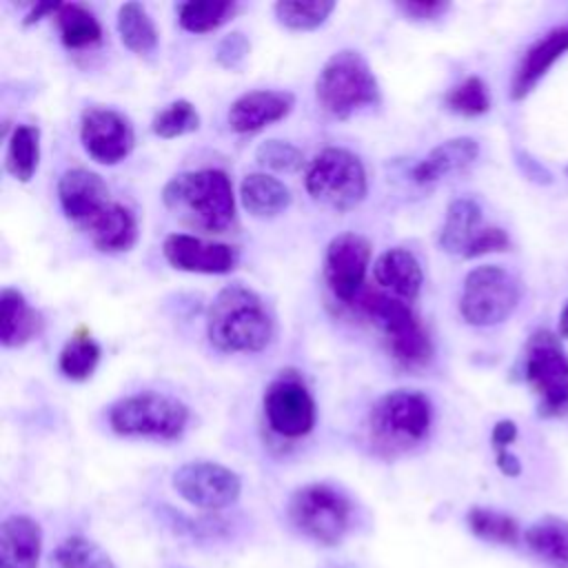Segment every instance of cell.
Segmentation results:
<instances>
[{"label": "cell", "mask_w": 568, "mask_h": 568, "mask_svg": "<svg viewBox=\"0 0 568 568\" xmlns=\"http://www.w3.org/2000/svg\"><path fill=\"white\" fill-rule=\"evenodd\" d=\"M206 337L222 353H260L273 339V317L253 288L226 284L209 304Z\"/></svg>", "instance_id": "6da1fadb"}, {"label": "cell", "mask_w": 568, "mask_h": 568, "mask_svg": "<svg viewBox=\"0 0 568 568\" xmlns=\"http://www.w3.org/2000/svg\"><path fill=\"white\" fill-rule=\"evenodd\" d=\"M162 202L175 217L209 233H222L235 220L233 184L220 169L173 175L162 189Z\"/></svg>", "instance_id": "7a4b0ae2"}, {"label": "cell", "mask_w": 568, "mask_h": 568, "mask_svg": "<svg viewBox=\"0 0 568 568\" xmlns=\"http://www.w3.org/2000/svg\"><path fill=\"white\" fill-rule=\"evenodd\" d=\"M359 308L382 331L388 355L406 371L424 368L433 357V342L408 302L384 291H366Z\"/></svg>", "instance_id": "3957f363"}, {"label": "cell", "mask_w": 568, "mask_h": 568, "mask_svg": "<svg viewBox=\"0 0 568 568\" xmlns=\"http://www.w3.org/2000/svg\"><path fill=\"white\" fill-rule=\"evenodd\" d=\"M315 100L337 120L379 102V84L368 60L355 49L333 53L317 73Z\"/></svg>", "instance_id": "277c9868"}, {"label": "cell", "mask_w": 568, "mask_h": 568, "mask_svg": "<svg viewBox=\"0 0 568 568\" xmlns=\"http://www.w3.org/2000/svg\"><path fill=\"white\" fill-rule=\"evenodd\" d=\"M433 424L430 399L410 388L384 393L368 413L371 442L384 453H402L426 439Z\"/></svg>", "instance_id": "5b68a950"}, {"label": "cell", "mask_w": 568, "mask_h": 568, "mask_svg": "<svg viewBox=\"0 0 568 568\" xmlns=\"http://www.w3.org/2000/svg\"><path fill=\"white\" fill-rule=\"evenodd\" d=\"M306 193L337 213L353 211L368 193V178L362 160L342 146H326L304 169Z\"/></svg>", "instance_id": "8992f818"}, {"label": "cell", "mask_w": 568, "mask_h": 568, "mask_svg": "<svg viewBox=\"0 0 568 568\" xmlns=\"http://www.w3.org/2000/svg\"><path fill=\"white\" fill-rule=\"evenodd\" d=\"M524 379L537 397V413L541 417L568 413V355L555 333L539 328L528 337Z\"/></svg>", "instance_id": "52a82bcc"}, {"label": "cell", "mask_w": 568, "mask_h": 568, "mask_svg": "<svg viewBox=\"0 0 568 568\" xmlns=\"http://www.w3.org/2000/svg\"><path fill=\"white\" fill-rule=\"evenodd\" d=\"M186 424V404L153 390L126 395L109 408V426L122 437L178 439Z\"/></svg>", "instance_id": "ba28073f"}, {"label": "cell", "mask_w": 568, "mask_h": 568, "mask_svg": "<svg viewBox=\"0 0 568 568\" xmlns=\"http://www.w3.org/2000/svg\"><path fill=\"white\" fill-rule=\"evenodd\" d=\"M353 506L344 493L328 484H306L291 495L288 519L308 539L333 546L346 535Z\"/></svg>", "instance_id": "9c48e42d"}, {"label": "cell", "mask_w": 568, "mask_h": 568, "mask_svg": "<svg viewBox=\"0 0 568 568\" xmlns=\"http://www.w3.org/2000/svg\"><path fill=\"white\" fill-rule=\"evenodd\" d=\"M521 297L513 273L497 264H484L466 273L459 313L470 326H495L510 317Z\"/></svg>", "instance_id": "30bf717a"}, {"label": "cell", "mask_w": 568, "mask_h": 568, "mask_svg": "<svg viewBox=\"0 0 568 568\" xmlns=\"http://www.w3.org/2000/svg\"><path fill=\"white\" fill-rule=\"evenodd\" d=\"M171 484L184 501L204 510L226 508L242 493L240 475L217 462H186L175 468Z\"/></svg>", "instance_id": "8fae6325"}, {"label": "cell", "mask_w": 568, "mask_h": 568, "mask_svg": "<svg viewBox=\"0 0 568 568\" xmlns=\"http://www.w3.org/2000/svg\"><path fill=\"white\" fill-rule=\"evenodd\" d=\"M262 406L268 428L284 439L308 435L317 419L313 395L295 377L273 379L264 390Z\"/></svg>", "instance_id": "7c38bea8"}, {"label": "cell", "mask_w": 568, "mask_h": 568, "mask_svg": "<svg viewBox=\"0 0 568 568\" xmlns=\"http://www.w3.org/2000/svg\"><path fill=\"white\" fill-rule=\"evenodd\" d=\"M371 264V242L355 233L346 231L335 235L324 253V282L335 300L351 304L364 280Z\"/></svg>", "instance_id": "4fadbf2b"}, {"label": "cell", "mask_w": 568, "mask_h": 568, "mask_svg": "<svg viewBox=\"0 0 568 568\" xmlns=\"http://www.w3.org/2000/svg\"><path fill=\"white\" fill-rule=\"evenodd\" d=\"M80 142L100 164L122 162L135 146V133L120 111L111 106H89L80 118Z\"/></svg>", "instance_id": "5bb4252c"}, {"label": "cell", "mask_w": 568, "mask_h": 568, "mask_svg": "<svg viewBox=\"0 0 568 568\" xmlns=\"http://www.w3.org/2000/svg\"><path fill=\"white\" fill-rule=\"evenodd\" d=\"M164 260L184 273L224 275L237 266V248L224 242H209L189 233H171L162 242Z\"/></svg>", "instance_id": "9a60e30c"}, {"label": "cell", "mask_w": 568, "mask_h": 568, "mask_svg": "<svg viewBox=\"0 0 568 568\" xmlns=\"http://www.w3.org/2000/svg\"><path fill=\"white\" fill-rule=\"evenodd\" d=\"M58 200L64 217L73 226L82 229L111 202V193L106 182L98 173L75 166V169H67L60 175Z\"/></svg>", "instance_id": "2e32d148"}, {"label": "cell", "mask_w": 568, "mask_h": 568, "mask_svg": "<svg viewBox=\"0 0 568 568\" xmlns=\"http://www.w3.org/2000/svg\"><path fill=\"white\" fill-rule=\"evenodd\" d=\"M295 106V95L291 91L255 89L235 98L229 106L226 122L235 133H255L264 126L284 120Z\"/></svg>", "instance_id": "e0dca14e"}, {"label": "cell", "mask_w": 568, "mask_h": 568, "mask_svg": "<svg viewBox=\"0 0 568 568\" xmlns=\"http://www.w3.org/2000/svg\"><path fill=\"white\" fill-rule=\"evenodd\" d=\"M566 51H568V22L539 36L524 51V55L513 73L510 98L524 100Z\"/></svg>", "instance_id": "ac0fdd59"}, {"label": "cell", "mask_w": 568, "mask_h": 568, "mask_svg": "<svg viewBox=\"0 0 568 568\" xmlns=\"http://www.w3.org/2000/svg\"><path fill=\"white\" fill-rule=\"evenodd\" d=\"M373 277L384 291L404 302L417 300L424 284L419 260L404 246L384 251L373 264Z\"/></svg>", "instance_id": "d6986e66"}, {"label": "cell", "mask_w": 568, "mask_h": 568, "mask_svg": "<svg viewBox=\"0 0 568 568\" xmlns=\"http://www.w3.org/2000/svg\"><path fill=\"white\" fill-rule=\"evenodd\" d=\"M42 530L29 515H9L0 524V568H38Z\"/></svg>", "instance_id": "ffe728a7"}, {"label": "cell", "mask_w": 568, "mask_h": 568, "mask_svg": "<svg viewBox=\"0 0 568 568\" xmlns=\"http://www.w3.org/2000/svg\"><path fill=\"white\" fill-rule=\"evenodd\" d=\"M479 155V144L468 138H450L437 146H433L410 171L413 182L428 186L439 182L442 178L468 169Z\"/></svg>", "instance_id": "44dd1931"}, {"label": "cell", "mask_w": 568, "mask_h": 568, "mask_svg": "<svg viewBox=\"0 0 568 568\" xmlns=\"http://www.w3.org/2000/svg\"><path fill=\"white\" fill-rule=\"evenodd\" d=\"M80 231L87 233L100 253H122L138 242V222L133 213L113 200Z\"/></svg>", "instance_id": "7402d4cb"}, {"label": "cell", "mask_w": 568, "mask_h": 568, "mask_svg": "<svg viewBox=\"0 0 568 568\" xmlns=\"http://www.w3.org/2000/svg\"><path fill=\"white\" fill-rule=\"evenodd\" d=\"M42 328L38 311L29 306L18 288H2L0 293V342L7 348H18L31 342Z\"/></svg>", "instance_id": "603a6c76"}, {"label": "cell", "mask_w": 568, "mask_h": 568, "mask_svg": "<svg viewBox=\"0 0 568 568\" xmlns=\"http://www.w3.org/2000/svg\"><path fill=\"white\" fill-rule=\"evenodd\" d=\"M240 202L253 217H275L288 209L291 191L282 180L255 171L242 178Z\"/></svg>", "instance_id": "cb8c5ba5"}, {"label": "cell", "mask_w": 568, "mask_h": 568, "mask_svg": "<svg viewBox=\"0 0 568 568\" xmlns=\"http://www.w3.org/2000/svg\"><path fill=\"white\" fill-rule=\"evenodd\" d=\"M481 231V206L473 197H457L448 204L439 231V246L450 255H466L470 242Z\"/></svg>", "instance_id": "d4e9b609"}, {"label": "cell", "mask_w": 568, "mask_h": 568, "mask_svg": "<svg viewBox=\"0 0 568 568\" xmlns=\"http://www.w3.org/2000/svg\"><path fill=\"white\" fill-rule=\"evenodd\" d=\"M524 541L544 564L568 568V519L546 515L526 528Z\"/></svg>", "instance_id": "484cf974"}, {"label": "cell", "mask_w": 568, "mask_h": 568, "mask_svg": "<svg viewBox=\"0 0 568 568\" xmlns=\"http://www.w3.org/2000/svg\"><path fill=\"white\" fill-rule=\"evenodd\" d=\"M53 20L67 49H84L102 40V27L98 18L78 2H60Z\"/></svg>", "instance_id": "4316f807"}, {"label": "cell", "mask_w": 568, "mask_h": 568, "mask_svg": "<svg viewBox=\"0 0 568 568\" xmlns=\"http://www.w3.org/2000/svg\"><path fill=\"white\" fill-rule=\"evenodd\" d=\"M115 27L122 44L129 51L138 55H149L158 49V27L140 2H124L118 9Z\"/></svg>", "instance_id": "83f0119b"}, {"label": "cell", "mask_w": 568, "mask_h": 568, "mask_svg": "<svg viewBox=\"0 0 568 568\" xmlns=\"http://www.w3.org/2000/svg\"><path fill=\"white\" fill-rule=\"evenodd\" d=\"M40 162V129L33 124H18L7 142V171L18 182H29Z\"/></svg>", "instance_id": "f1b7e54d"}, {"label": "cell", "mask_w": 568, "mask_h": 568, "mask_svg": "<svg viewBox=\"0 0 568 568\" xmlns=\"http://www.w3.org/2000/svg\"><path fill=\"white\" fill-rule=\"evenodd\" d=\"M100 355H102L100 344L89 335V331L78 328L60 351V357H58L60 373L67 379L84 382L93 375L100 362Z\"/></svg>", "instance_id": "f546056e"}, {"label": "cell", "mask_w": 568, "mask_h": 568, "mask_svg": "<svg viewBox=\"0 0 568 568\" xmlns=\"http://www.w3.org/2000/svg\"><path fill=\"white\" fill-rule=\"evenodd\" d=\"M237 13V2L191 0L178 7V22L189 33H211Z\"/></svg>", "instance_id": "4dcf8cb0"}, {"label": "cell", "mask_w": 568, "mask_h": 568, "mask_svg": "<svg viewBox=\"0 0 568 568\" xmlns=\"http://www.w3.org/2000/svg\"><path fill=\"white\" fill-rule=\"evenodd\" d=\"M333 11H335L333 0H311V2L280 0L273 4L275 20L288 31H313L322 27Z\"/></svg>", "instance_id": "1f68e13d"}, {"label": "cell", "mask_w": 568, "mask_h": 568, "mask_svg": "<svg viewBox=\"0 0 568 568\" xmlns=\"http://www.w3.org/2000/svg\"><path fill=\"white\" fill-rule=\"evenodd\" d=\"M466 521L473 535L479 539H486L493 544H506V546H515L519 541V524L515 517L506 513L475 506L468 510Z\"/></svg>", "instance_id": "d6a6232c"}, {"label": "cell", "mask_w": 568, "mask_h": 568, "mask_svg": "<svg viewBox=\"0 0 568 568\" xmlns=\"http://www.w3.org/2000/svg\"><path fill=\"white\" fill-rule=\"evenodd\" d=\"M55 561L60 568H115L106 550L82 535L62 539L55 548Z\"/></svg>", "instance_id": "836d02e7"}, {"label": "cell", "mask_w": 568, "mask_h": 568, "mask_svg": "<svg viewBox=\"0 0 568 568\" xmlns=\"http://www.w3.org/2000/svg\"><path fill=\"white\" fill-rule=\"evenodd\" d=\"M200 129V113L189 100H173L151 120L153 135L162 140H173Z\"/></svg>", "instance_id": "e575fe53"}, {"label": "cell", "mask_w": 568, "mask_h": 568, "mask_svg": "<svg viewBox=\"0 0 568 568\" xmlns=\"http://www.w3.org/2000/svg\"><path fill=\"white\" fill-rule=\"evenodd\" d=\"M444 104L459 115L475 118L490 109V93L481 78L468 75L462 82H457L448 93L444 95Z\"/></svg>", "instance_id": "d590c367"}, {"label": "cell", "mask_w": 568, "mask_h": 568, "mask_svg": "<svg viewBox=\"0 0 568 568\" xmlns=\"http://www.w3.org/2000/svg\"><path fill=\"white\" fill-rule=\"evenodd\" d=\"M255 160L260 166L264 169H273V171H297L304 162L302 151L284 140H264L257 149H255Z\"/></svg>", "instance_id": "8d00e7d4"}, {"label": "cell", "mask_w": 568, "mask_h": 568, "mask_svg": "<svg viewBox=\"0 0 568 568\" xmlns=\"http://www.w3.org/2000/svg\"><path fill=\"white\" fill-rule=\"evenodd\" d=\"M251 53V42L248 38L242 33V31H231L226 33L220 42H217V49H215V62L224 69H240L244 64V60L248 58Z\"/></svg>", "instance_id": "74e56055"}, {"label": "cell", "mask_w": 568, "mask_h": 568, "mask_svg": "<svg viewBox=\"0 0 568 568\" xmlns=\"http://www.w3.org/2000/svg\"><path fill=\"white\" fill-rule=\"evenodd\" d=\"M508 248H510V237L504 229L481 226V231L475 235V240L470 242L464 257H479L486 253H499V251H508Z\"/></svg>", "instance_id": "f35d334b"}, {"label": "cell", "mask_w": 568, "mask_h": 568, "mask_svg": "<svg viewBox=\"0 0 568 568\" xmlns=\"http://www.w3.org/2000/svg\"><path fill=\"white\" fill-rule=\"evenodd\" d=\"M395 7L415 22H430L437 20L439 16H444L448 11V2L442 0H408V2H395Z\"/></svg>", "instance_id": "ab89813d"}, {"label": "cell", "mask_w": 568, "mask_h": 568, "mask_svg": "<svg viewBox=\"0 0 568 568\" xmlns=\"http://www.w3.org/2000/svg\"><path fill=\"white\" fill-rule=\"evenodd\" d=\"M517 439V424L513 419H499L493 426L490 433V442L495 450H508V446Z\"/></svg>", "instance_id": "60d3db41"}, {"label": "cell", "mask_w": 568, "mask_h": 568, "mask_svg": "<svg viewBox=\"0 0 568 568\" xmlns=\"http://www.w3.org/2000/svg\"><path fill=\"white\" fill-rule=\"evenodd\" d=\"M495 462L506 477H517L521 473V462L510 450H495Z\"/></svg>", "instance_id": "b9f144b4"}, {"label": "cell", "mask_w": 568, "mask_h": 568, "mask_svg": "<svg viewBox=\"0 0 568 568\" xmlns=\"http://www.w3.org/2000/svg\"><path fill=\"white\" fill-rule=\"evenodd\" d=\"M519 158H521L519 164H521L524 173H526L530 180H535V182H550V173H548L539 162H535V160L528 158L526 153L519 155Z\"/></svg>", "instance_id": "7bdbcfd3"}, {"label": "cell", "mask_w": 568, "mask_h": 568, "mask_svg": "<svg viewBox=\"0 0 568 568\" xmlns=\"http://www.w3.org/2000/svg\"><path fill=\"white\" fill-rule=\"evenodd\" d=\"M58 4H60V2H40V4H33L31 11L24 16L22 22H24V24H33V22L42 20V16H51V18H53Z\"/></svg>", "instance_id": "ee69618b"}, {"label": "cell", "mask_w": 568, "mask_h": 568, "mask_svg": "<svg viewBox=\"0 0 568 568\" xmlns=\"http://www.w3.org/2000/svg\"><path fill=\"white\" fill-rule=\"evenodd\" d=\"M559 335L568 337V304L564 306V311L559 315Z\"/></svg>", "instance_id": "f6af8a7d"}, {"label": "cell", "mask_w": 568, "mask_h": 568, "mask_svg": "<svg viewBox=\"0 0 568 568\" xmlns=\"http://www.w3.org/2000/svg\"><path fill=\"white\" fill-rule=\"evenodd\" d=\"M566 173H568V166H566Z\"/></svg>", "instance_id": "bcb514c9"}]
</instances>
